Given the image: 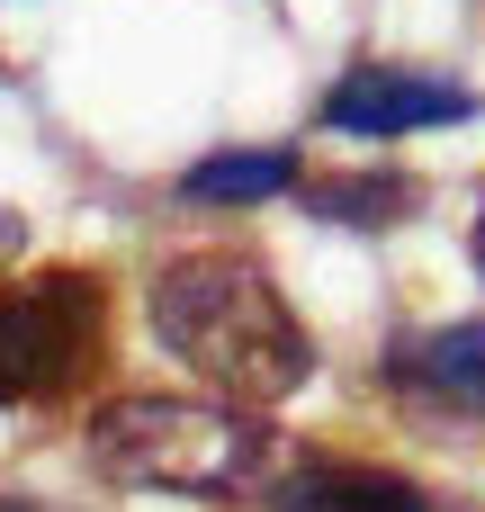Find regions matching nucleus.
<instances>
[{"label": "nucleus", "instance_id": "nucleus-10", "mask_svg": "<svg viewBox=\"0 0 485 512\" xmlns=\"http://www.w3.org/2000/svg\"><path fill=\"white\" fill-rule=\"evenodd\" d=\"M468 243H477V270H485V207H477V234H468Z\"/></svg>", "mask_w": 485, "mask_h": 512}, {"label": "nucleus", "instance_id": "nucleus-4", "mask_svg": "<svg viewBox=\"0 0 485 512\" xmlns=\"http://www.w3.org/2000/svg\"><path fill=\"white\" fill-rule=\"evenodd\" d=\"M468 117H477V90L405 72V63H351L324 90V126L333 135H423V126H468Z\"/></svg>", "mask_w": 485, "mask_h": 512}, {"label": "nucleus", "instance_id": "nucleus-8", "mask_svg": "<svg viewBox=\"0 0 485 512\" xmlns=\"http://www.w3.org/2000/svg\"><path fill=\"white\" fill-rule=\"evenodd\" d=\"M306 207L333 216V225H396V216L414 207V180H396V171H369V180H315Z\"/></svg>", "mask_w": 485, "mask_h": 512}, {"label": "nucleus", "instance_id": "nucleus-6", "mask_svg": "<svg viewBox=\"0 0 485 512\" xmlns=\"http://www.w3.org/2000/svg\"><path fill=\"white\" fill-rule=\"evenodd\" d=\"M270 512H432V504L396 468H369V459H297L270 486Z\"/></svg>", "mask_w": 485, "mask_h": 512}, {"label": "nucleus", "instance_id": "nucleus-3", "mask_svg": "<svg viewBox=\"0 0 485 512\" xmlns=\"http://www.w3.org/2000/svg\"><path fill=\"white\" fill-rule=\"evenodd\" d=\"M108 288L90 270L0 279V405H54L99 369Z\"/></svg>", "mask_w": 485, "mask_h": 512}, {"label": "nucleus", "instance_id": "nucleus-2", "mask_svg": "<svg viewBox=\"0 0 485 512\" xmlns=\"http://www.w3.org/2000/svg\"><path fill=\"white\" fill-rule=\"evenodd\" d=\"M90 468L144 495L225 504L270 468V423L225 396H117L90 414Z\"/></svg>", "mask_w": 485, "mask_h": 512}, {"label": "nucleus", "instance_id": "nucleus-1", "mask_svg": "<svg viewBox=\"0 0 485 512\" xmlns=\"http://www.w3.org/2000/svg\"><path fill=\"white\" fill-rule=\"evenodd\" d=\"M144 315H153L162 351L225 405H279L315 369V342H306L297 306L279 297V279L252 252H180V261H162Z\"/></svg>", "mask_w": 485, "mask_h": 512}, {"label": "nucleus", "instance_id": "nucleus-9", "mask_svg": "<svg viewBox=\"0 0 485 512\" xmlns=\"http://www.w3.org/2000/svg\"><path fill=\"white\" fill-rule=\"evenodd\" d=\"M0 512H45V504H27V495H0Z\"/></svg>", "mask_w": 485, "mask_h": 512}, {"label": "nucleus", "instance_id": "nucleus-5", "mask_svg": "<svg viewBox=\"0 0 485 512\" xmlns=\"http://www.w3.org/2000/svg\"><path fill=\"white\" fill-rule=\"evenodd\" d=\"M387 378L423 405L485 414V324H441V333H405L387 351Z\"/></svg>", "mask_w": 485, "mask_h": 512}, {"label": "nucleus", "instance_id": "nucleus-7", "mask_svg": "<svg viewBox=\"0 0 485 512\" xmlns=\"http://www.w3.org/2000/svg\"><path fill=\"white\" fill-rule=\"evenodd\" d=\"M306 171H297V153L288 144H270V153H207L198 171H180V198L189 207H252V198H288Z\"/></svg>", "mask_w": 485, "mask_h": 512}]
</instances>
